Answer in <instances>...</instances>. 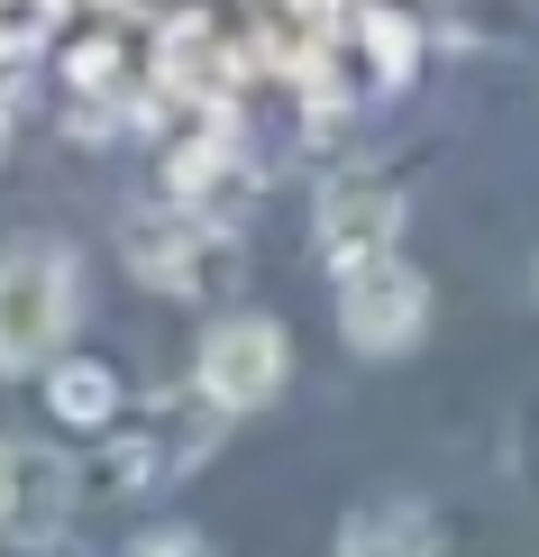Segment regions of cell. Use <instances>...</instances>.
<instances>
[{"mask_svg": "<svg viewBox=\"0 0 539 557\" xmlns=\"http://www.w3.org/2000/svg\"><path fill=\"white\" fill-rule=\"evenodd\" d=\"M83 320V265L64 238L0 247V375H46Z\"/></svg>", "mask_w": 539, "mask_h": 557, "instance_id": "6da1fadb", "label": "cell"}, {"mask_svg": "<svg viewBox=\"0 0 539 557\" xmlns=\"http://www.w3.org/2000/svg\"><path fill=\"white\" fill-rule=\"evenodd\" d=\"M284 375H293V338H284V320H266V311L210 320V338H201V357H193V393L220 411V421L266 411L274 393H284Z\"/></svg>", "mask_w": 539, "mask_h": 557, "instance_id": "7a4b0ae2", "label": "cell"}, {"mask_svg": "<svg viewBox=\"0 0 539 557\" xmlns=\"http://www.w3.org/2000/svg\"><path fill=\"white\" fill-rule=\"evenodd\" d=\"M420 330H430V274L403 265V247L357 265V274H339V338L357 357H412Z\"/></svg>", "mask_w": 539, "mask_h": 557, "instance_id": "3957f363", "label": "cell"}, {"mask_svg": "<svg viewBox=\"0 0 539 557\" xmlns=\"http://www.w3.org/2000/svg\"><path fill=\"white\" fill-rule=\"evenodd\" d=\"M311 238H320V265L330 274H357L375 257H393V247H403V193H393L375 165H347V174L320 183Z\"/></svg>", "mask_w": 539, "mask_h": 557, "instance_id": "277c9868", "label": "cell"}, {"mask_svg": "<svg viewBox=\"0 0 539 557\" xmlns=\"http://www.w3.org/2000/svg\"><path fill=\"white\" fill-rule=\"evenodd\" d=\"M120 247H128L137 284H156V293H201L220 265H238V238H229L220 220L183 211V201H166V211H137V220L120 228Z\"/></svg>", "mask_w": 539, "mask_h": 557, "instance_id": "5b68a950", "label": "cell"}, {"mask_svg": "<svg viewBox=\"0 0 539 557\" xmlns=\"http://www.w3.org/2000/svg\"><path fill=\"white\" fill-rule=\"evenodd\" d=\"M74 503H83V475L64 448H28L10 438V494H0V540L19 548H56L74 530Z\"/></svg>", "mask_w": 539, "mask_h": 557, "instance_id": "8992f818", "label": "cell"}, {"mask_svg": "<svg viewBox=\"0 0 539 557\" xmlns=\"http://www.w3.org/2000/svg\"><path fill=\"white\" fill-rule=\"evenodd\" d=\"M156 83L220 110L229 91H238V46L220 37V18H174V28L156 37Z\"/></svg>", "mask_w": 539, "mask_h": 557, "instance_id": "52a82bcc", "label": "cell"}, {"mask_svg": "<svg viewBox=\"0 0 539 557\" xmlns=\"http://www.w3.org/2000/svg\"><path fill=\"white\" fill-rule=\"evenodd\" d=\"M439 548H449L439 540V512L412 503V494H375L339 521V557H439Z\"/></svg>", "mask_w": 539, "mask_h": 557, "instance_id": "ba28073f", "label": "cell"}, {"mask_svg": "<svg viewBox=\"0 0 539 557\" xmlns=\"http://www.w3.org/2000/svg\"><path fill=\"white\" fill-rule=\"evenodd\" d=\"M46 411L64 430H120V375L101 357H56L46 366Z\"/></svg>", "mask_w": 539, "mask_h": 557, "instance_id": "9c48e42d", "label": "cell"}, {"mask_svg": "<svg viewBox=\"0 0 539 557\" xmlns=\"http://www.w3.org/2000/svg\"><path fill=\"white\" fill-rule=\"evenodd\" d=\"M357 46H366V64H375V83L393 91V83L412 74V46H420V37H412L403 10H357Z\"/></svg>", "mask_w": 539, "mask_h": 557, "instance_id": "30bf717a", "label": "cell"}, {"mask_svg": "<svg viewBox=\"0 0 539 557\" xmlns=\"http://www.w3.org/2000/svg\"><path fill=\"white\" fill-rule=\"evenodd\" d=\"M128 557H210V540H201V530H183V521H156V530H137V540H128Z\"/></svg>", "mask_w": 539, "mask_h": 557, "instance_id": "8fae6325", "label": "cell"}, {"mask_svg": "<svg viewBox=\"0 0 539 557\" xmlns=\"http://www.w3.org/2000/svg\"><path fill=\"white\" fill-rule=\"evenodd\" d=\"M0 494H10V438H0Z\"/></svg>", "mask_w": 539, "mask_h": 557, "instance_id": "7c38bea8", "label": "cell"}]
</instances>
